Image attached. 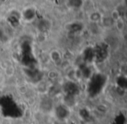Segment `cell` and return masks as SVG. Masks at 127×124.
<instances>
[]
</instances>
